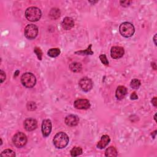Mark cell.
<instances>
[{
  "instance_id": "obj_1",
  "label": "cell",
  "mask_w": 157,
  "mask_h": 157,
  "mask_svg": "<svg viewBox=\"0 0 157 157\" xmlns=\"http://www.w3.org/2000/svg\"><path fill=\"white\" fill-rule=\"evenodd\" d=\"M54 144L57 148H63L69 142V137L64 132H60L54 136Z\"/></svg>"
},
{
  "instance_id": "obj_19",
  "label": "cell",
  "mask_w": 157,
  "mask_h": 157,
  "mask_svg": "<svg viewBox=\"0 0 157 157\" xmlns=\"http://www.w3.org/2000/svg\"><path fill=\"white\" fill-rule=\"evenodd\" d=\"M91 47L92 45L90 44V45L88 46L87 49L85 50H80L76 52L75 54L80 55H93V52L91 50Z\"/></svg>"
},
{
  "instance_id": "obj_8",
  "label": "cell",
  "mask_w": 157,
  "mask_h": 157,
  "mask_svg": "<svg viewBox=\"0 0 157 157\" xmlns=\"http://www.w3.org/2000/svg\"><path fill=\"white\" fill-rule=\"evenodd\" d=\"M74 106L75 108L78 109L86 110L90 107V103L88 99H79L75 101Z\"/></svg>"
},
{
  "instance_id": "obj_9",
  "label": "cell",
  "mask_w": 157,
  "mask_h": 157,
  "mask_svg": "<svg viewBox=\"0 0 157 157\" xmlns=\"http://www.w3.org/2000/svg\"><path fill=\"white\" fill-rule=\"evenodd\" d=\"M125 51L123 48L119 46L112 47L111 50V57L114 59H119L122 57Z\"/></svg>"
},
{
  "instance_id": "obj_2",
  "label": "cell",
  "mask_w": 157,
  "mask_h": 157,
  "mask_svg": "<svg viewBox=\"0 0 157 157\" xmlns=\"http://www.w3.org/2000/svg\"><path fill=\"white\" fill-rule=\"evenodd\" d=\"M41 11L39 8L36 7H30L25 11V17L28 21L30 22H37L41 19Z\"/></svg>"
},
{
  "instance_id": "obj_27",
  "label": "cell",
  "mask_w": 157,
  "mask_h": 157,
  "mask_svg": "<svg viewBox=\"0 0 157 157\" xmlns=\"http://www.w3.org/2000/svg\"><path fill=\"white\" fill-rule=\"evenodd\" d=\"M0 78H1V83H3L6 79V74L3 71H0Z\"/></svg>"
},
{
  "instance_id": "obj_24",
  "label": "cell",
  "mask_w": 157,
  "mask_h": 157,
  "mask_svg": "<svg viewBox=\"0 0 157 157\" xmlns=\"http://www.w3.org/2000/svg\"><path fill=\"white\" fill-rule=\"evenodd\" d=\"M34 52L37 55V57L39 60H42V52L41 49L39 47H35L34 49Z\"/></svg>"
},
{
  "instance_id": "obj_16",
  "label": "cell",
  "mask_w": 157,
  "mask_h": 157,
  "mask_svg": "<svg viewBox=\"0 0 157 157\" xmlns=\"http://www.w3.org/2000/svg\"><path fill=\"white\" fill-rule=\"evenodd\" d=\"M70 70L74 72H79L82 70V64L80 63H72L70 65Z\"/></svg>"
},
{
  "instance_id": "obj_15",
  "label": "cell",
  "mask_w": 157,
  "mask_h": 157,
  "mask_svg": "<svg viewBox=\"0 0 157 157\" xmlns=\"http://www.w3.org/2000/svg\"><path fill=\"white\" fill-rule=\"evenodd\" d=\"M110 141L111 139L109 136L107 135H103L101 137L100 141L98 142V143L97 144V147L99 148V149H103V148H104L107 146Z\"/></svg>"
},
{
  "instance_id": "obj_12",
  "label": "cell",
  "mask_w": 157,
  "mask_h": 157,
  "mask_svg": "<svg viewBox=\"0 0 157 157\" xmlns=\"http://www.w3.org/2000/svg\"><path fill=\"white\" fill-rule=\"evenodd\" d=\"M79 122L78 117L75 115H69L65 118V123L69 127H75L78 125Z\"/></svg>"
},
{
  "instance_id": "obj_3",
  "label": "cell",
  "mask_w": 157,
  "mask_h": 157,
  "mask_svg": "<svg viewBox=\"0 0 157 157\" xmlns=\"http://www.w3.org/2000/svg\"><path fill=\"white\" fill-rule=\"evenodd\" d=\"M120 33L125 38H130L134 33V27L131 23L124 22L122 23L119 28Z\"/></svg>"
},
{
  "instance_id": "obj_28",
  "label": "cell",
  "mask_w": 157,
  "mask_h": 157,
  "mask_svg": "<svg viewBox=\"0 0 157 157\" xmlns=\"http://www.w3.org/2000/svg\"><path fill=\"white\" fill-rule=\"evenodd\" d=\"M131 3V1H120V4H121V5L123 7H127L129 5H130V4Z\"/></svg>"
},
{
  "instance_id": "obj_22",
  "label": "cell",
  "mask_w": 157,
  "mask_h": 157,
  "mask_svg": "<svg viewBox=\"0 0 157 157\" xmlns=\"http://www.w3.org/2000/svg\"><path fill=\"white\" fill-rule=\"evenodd\" d=\"M140 85V81L137 79L132 80L130 83V86L132 88H133V89H138Z\"/></svg>"
},
{
  "instance_id": "obj_7",
  "label": "cell",
  "mask_w": 157,
  "mask_h": 157,
  "mask_svg": "<svg viewBox=\"0 0 157 157\" xmlns=\"http://www.w3.org/2000/svg\"><path fill=\"white\" fill-rule=\"evenodd\" d=\"M79 85L83 91L88 92L90 91L93 87V82L90 79L85 77L80 80Z\"/></svg>"
},
{
  "instance_id": "obj_6",
  "label": "cell",
  "mask_w": 157,
  "mask_h": 157,
  "mask_svg": "<svg viewBox=\"0 0 157 157\" xmlns=\"http://www.w3.org/2000/svg\"><path fill=\"white\" fill-rule=\"evenodd\" d=\"M38 34V28L33 24L28 25L25 28V36L28 39H33Z\"/></svg>"
},
{
  "instance_id": "obj_31",
  "label": "cell",
  "mask_w": 157,
  "mask_h": 157,
  "mask_svg": "<svg viewBox=\"0 0 157 157\" xmlns=\"http://www.w3.org/2000/svg\"><path fill=\"white\" fill-rule=\"evenodd\" d=\"M152 65H154V69L155 70H156V64H155V63H152Z\"/></svg>"
},
{
  "instance_id": "obj_33",
  "label": "cell",
  "mask_w": 157,
  "mask_h": 157,
  "mask_svg": "<svg viewBox=\"0 0 157 157\" xmlns=\"http://www.w3.org/2000/svg\"><path fill=\"white\" fill-rule=\"evenodd\" d=\"M156 114L155 115V116H154V119H155V121L156 122Z\"/></svg>"
},
{
  "instance_id": "obj_23",
  "label": "cell",
  "mask_w": 157,
  "mask_h": 157,
  "mask_svg": "<svg viewBox=\"0 0 157 157\" xmlns=\"http://www.w3.org/2000/svg\"><path fill=\"white\" fill-rule=\"evenodd\" d=\"M1 156H15V154L13 150L6 149L1 152Z\"/></svg>"
},
{
  "instance_id": "obj_11",
  "label": "cell",
  "mask_w": 157,
  "mask_h": 157,
  "mask_svg": "<svg viewBox=\"0 0 157 157\" xmlns=\"http://www.w3.org/2000/svg\"><path fill=\"white\" fill-rule=\"evenodd\" d=\"M37 121L33 119H27L25 120V122H24V127H25L26 130L28 131L34 130L35 129L37 128Z\"/></svg>"
},
{
  "instance_id": "obj_30",
  "label": "cell",
  "mask_w": 157,
  "mask_h": 157,
  "mask_svg": "<svg viewBox=\"0 0 157 157\" xmlns=\"http://www.w3.org/2000/svg\"><path fill=\"white\" fill-rule=\"evenodd\" d=\"M152 103L153 104L155 107L157 106V101H156V97H154L152 100Z\"/></svg>"
},
{
  "instance_id": "obj_13",
  "label": "cell",
  "mask_w": 157,
  "mask_h": 157,
  "mask_svg": "<svg viewBox=\"0 0 157 157\" xmlns=\"http://www.w3.org/2000/svg\"><path fill=\"white\" fill-rule=\"evenodd\" d=\"M74 26V22L71 17H65L62 22V27L64 30H70Z\"/></svg>"
},
{
  "instance_id": "obj_21",
  "label": "cell",
  "mask_w": 157,
  "mask_h": 157,
  "mask_svg": "<svg viewBox=\"0 0 157 157\" xmlns=\"http://www.w3.org/2000/svg\"><path fill=\"white\" fill-rule=\"evenodd\" d=\"M70 153H71V156H77L82 155V149L79 147H74V148H72Z\"/></svg>"
},
{
  "instance_id": "obj_25",
  "label": "cell",
  "mask_w": 157,
  "mask_h": 157,
  "mask_svg": "<svg viewBox=\"0 0 157 157\" xmlns=\"http://www.w3.org/2000/svg\"><path fill=\"white\" fill-rule=\"evenodd\" d=\"M99 59L101 60V62L102 63L104 64V65H106V66L109 65V62H108V60L107 59L106 55H104V54L101 55L99 56Z\"/></svg>"
},
{
  "instance_id": "obj_4",
  "label": "cell",
  "mask_w": 157,
  "mask_h": 157,
  "mask_svg": "<svg viewBox=\"0 0 157 157\" xmlns=\"http://www.w3.org/2000/svg\"><path fill=\"white\" fill-rule=\"evenodd\" d=\"M21 82L23 86L26 88L33 87L36 82L35 76L31 72H26L21 77Z\"/></svg>"
},
{
  "instance_id": "obj_20",
  "label": "cell",
  "mask_w": 157,
  "mask_h": 157,
  "mask_svg": "<svg viewBox=\"0 0 157 157\" xmlns=\"http://www.w3.org/2000/svg\"><path fill=\"white\" fill-rule=\"evenodd\" d=\"M49 15L52 19H57L60 16V11L57 8H54L51 9Z\"/></svg>"
},
{
  "instance_id": "obj_29",
  "label": "cell",
  "mask_w": 157,
  "mask_h": 157,
  "mask_svg": "<svg viewBox=\"0 0 157 157\" xmlns=\"http://www.w3.org/2000/svg\"><path fill=\"white\" fill-rule=\"evenodd\" d=\"M130 98L131 99H137L138 98V96L136 93V92H133V93H131V95L130 96Z\"/></svg>"
},
{
  "instance_id": "obj_18",
  "label": "cell",
  "mask_w": 157,
  "mask_h": 157,
  "mask_svg": "<svg viewBox=\"0 0 157 157\" xmlns=\"http://www.w3.org/2000/svg\"><path fill=\"white\" fill-rule=\"evenodd\" d=\"M106 156H117V151L114 147H109L107 148L105 152Z\"/></svg>"
},
{
  "instance_id": "obj_26",
  "label": "cell",
  "mask_w": 157,
  "mask_h": 157,
  "mask_svg": "<svg viewBox=\"0 0 157 157\" xmlns=\"http://www.w3.org/2000/svg\"><path fill=\"white\" fill-rule=\"evenodd\" d=\"M27 108L28 110L29 111H34L36 109V105L34 102H29L27 104Z\"/></svg>"
},
{
  "instance_id": "obj_10",
  "label": "cell",
  "mask_w": 157,
  "mask_h": 157,
  "mask_svg": "<svg viewBox=\"0 0 157 157\" xmlns=\"http://www.w3.org/2000/svg\"><path fill=\"white\" fill-rule=\"evenodd\" d=\"M52 131V122L49 119L43 120L42 123V132L44 137L49 136Z\"/></svg>"
},
{
  "instance_id": "obj_32",
  "label": "cell",
  "mask_w": 157,
  "mask_h": 157,
  "mask_svg": "<svg viewBox=\"0 0 157 157\" xmlns=\"http://www.w3.org/2000/svg\"><path fill=\"white\" fill-rule=\"evenodd\" d=\"M156 34L155 35V36H154V42H155V45H156Z\"/></svg>"
},
{
  "instance_id": "obj_5",
  "label": "cell",
  "mask_w": 157,
  "mask_h": 157,
  "mask_svg": "<svg viewBox=\"0 0 157 157\" xmlns=\"http://www.w3.org/2000/svg\"><path fill=\"white\" fill-rule=\"evenodd\" d=\"M13 141L16 147L21 148L23 147L26 144L27 138L26 135L23 132H19L14 136Z\"/></svg>"
},
{
  "instance_id": "obj_14",
  "label": "cell",
  "mask_w": 157,
  "mask_h": 157,
  "mask_svg": "<svg viewBox=\"0 0 157 157\" xmlns=\"http://www.w3.org/2000/svg\"><path fill=\"white\" fill-rule=\"evenodd\" d=\"M127 93V88L124 86H119L117 88L115 96L116 98L119 100H121L125 98Z\"/></svg>"
},
{
  "instance_id": "obj_17",
  "label": "cell",
  "mask_w": 157,
  "mask_h": 157,
  "mask_svg": "<svg viewBox=\"0 0 157 157\" xmlns=\"http://www.w3.org/2000/svg\"><path fill=\"white\" fill-rule=\"evenodd\" d=\"M60 49L58 48H53V49H50L47 52V54L50 57L55 58L57 57L60 54Z\"/></svg>"
}]
</instances>
